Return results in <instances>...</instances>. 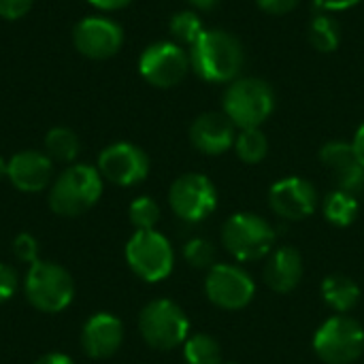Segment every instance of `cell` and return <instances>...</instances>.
<instances>
[{
    "instance_id": "1f68e13d",
    "label": "cell",
    "mask_w": 364,
    "mask_h": 364,
    "mask_svg": "<svg viewBox=\"0 0 364 364\" xmlns=\"http://www.w3.org/2000/svg\"><path fill=\"white\" fill-rule=\"evenodd\" d=\"M256 4L269 15H286L294 11L301 4V0H256Z\"/></svg>"
},
{
    "instance_id": "7c38bea8",
    "label": "cell",
    "mask_w": 364,
    "mask_h": 364,
    "mask_svg": "<svg viewBox=\"0 0 364 364\" xmlns=\"http://www.w3.org/2000/svg\"><path fill=\"white\" fill-rule=\"evenodd\" d=\"M96 168L102 175V179L122 188H130L147 179L149 158L139 145L119 141L111 143L100 151Z\"/></svg>"
},
{
    "instance_id": "ba28073f",
    "label": "cell",
    "mask_w": 364,
    "mask_h": 364,
    "mask_svg": "<svg viewBox=\"0 0 364 364\" xmlns=\"http://www.w3.org/2000/svg\"><path fill=\"white\" fill-rule=\"evenodd\" d=\"M124 254L132 273L149 284L166 279L175 264L173 247L158 230H136L128 239Z\"/></svg>"
},
{
    "instance_id": "7402d4cb",
    "label": "cell",
    "mask_w": 364,
    "mask_h": 364,
    "mask_svg": "<svg viewBox=\"0 0 364 364\" xmlns=\"http://www.w3.org/2000/svg\"><path fill=\"white\" fill-rule=\"evenodd\" d=\"M309 43L320 53H333L341 45V26L331 13H318L309 21Z\"/></svg>"
},
{
    "instance_id": "d6a6232c",
    "label": "cell",
    "mask_w": 364,
    "mask_h": 364,
    "mask_svg": "<svg viewBox=\"0 0 364 364\" xmlns=\"http://www.w3.org/2000/svg\"><path fill=\"white\" fill-rule=\"evenodd\" d=\"M316 4L318 11L322 13H339V11H348L354 9L356 4H360L363 0H311Z\"/></svg>"
},
{
    "instance_id": "603a6c76",
    "label": "cell",
    "mask_w": 364,
    "mask_h": 364,
    "mask_svg": "<svg viewBox=\"0 0 364 364\" xmlns=\"http://www.w3.org/2000/svg\"><path fill=\"white\" fill-rule=\"evenodd\" d=\"M81 151V141L75 130L66 126H55L45 134V154L55 162H75Z\"/></svg>"
},
{
    "instance_id": "d6986e66",
    "label": "cell",
    "mask_w": 364,
    "mask_h": 364,
    "mask_svg": "<svg viewBox=\"0 0 364 364\" xmlns=\"http://www.w3.org/2000/svg\"><path fill=\"white\" fill-rule=\"evenodd\" d=\"M301 279H303L301 252L290 245H282L273 250L264 264V284L277 294H288L301 284Z\"/></svg>"
},
{
    "instance_id": "74e56055",
    "label": "cell",
    "mask_w": 364,
    "mask_h": 364,
    "mask_svg": "<svg viewBox=\"0 0 364 364\" xmlns=\"http://www.w3.org/2000/svg\"><path fill=\"white\" fill-rule=\"evenodd\" d=\"M6 164H9V162L0 156V179H4V177H6Z\"/></svg>"
},
{
    "instance_id": "5b68a950",
    "label": "cell",
    "mask_w": 364,
    "mask_h": 364,
    "mask_svg": "<svg viewBox=\"0 0 364 364\" xmlns=\"http://www.w3.org/2000/svg\"><path fill=\"white\" fill-rule=\"evenodd\" d=\"M222 243L239 262H252L273 252L275 230L262 215L239 211L226 220L222 228Z\"/></svg>"
},
{
    "instance_id": "f35d334b",
    "label": "cell",
    "mask_w": 364,
    "mask_h": 364,
    "mask_svg": "<svg viewBox=\"0 0 364 364\" xmlns=\"http://www.w3.org/2000/svg\"><path fill=\"white\" fill-rule=\"evenodd\" d=\"M222 364H239V363H222Z\"/></svg>"
},
{
    "instance_id": "f1b7e54d",
    "label": "cell",
    "mask_w": 364,
    "mask_h": 364,
    "mask_svg": "<svg viewBox=\"0 0 364 364\" xmlns=\"http://www.w3.org/2000/svg\"><path fill=\"white\" fill-rule=\"evenodd\" d=\"M13 254L21 262H28V264L36 262L38 260V243H36V239L32 235H28V232L17 235L15 241H13Z\"/></svg>"
},
{
    "instance_id": "2e32d148",
    "label": "cell",
    "mask_w": 364,
    "mask_h": 364,
    "mask_svg": "<svg viewBox=\"0 0 364 364\" xmlns=\"http://www.w3.org/2000/svg\"><path fill=\"white\" fill-rule=\"evenodd\" d=\"M53 177V162L45 151L26 149L15 154L6 164V179L19 192H43Z\"/></svg>"
},
{
    "instance_id": "8d00e7d4",
    "label": "cell",
    "mask_w": 364,
    "mask_h": 364,
    "mask_svg": "<svg viewBox=\"0 0 364 364\" xmlns=\"http://www.w3.org/2000/svg\"><path fill=\"white\" fill-rule=\"evenodd\" d=\"M218 2L220 0H190V4L196 6V9H200V11H211V9L218 6Z\"/></svg>"
},
{
    "instance_id": "d590c367",
    "label": "cell",
    "mask_w": 364,
    "mask_h": 364,
    "mask_svg": "<svg viewBox=\"0 0 364 364\" xmlns=\"http://www.w3.org/2000/svg\"><path fill=\"white\" fill-rule=\"evenodd\" d=\"M36 364H75V363H73V358H70V356L53 352V354H45L43 358H38Z\"/></svg>"
},
{
    "instance_id": "d4e9b609",
    "label": "cell",
    "mask_w": 364,
    "mask_h": 364,
    "mask_svg": "<svg viewBox=\"0 0 364 364\" xmlns=\"http://www.w3.org/2000/svg\"><path fill=\"white\" fill-rule=\"evenodd\" d=\"M205 30L207 28H205L203 19L194 11H179L168 21V32H171L173 41L188 49L205 34Z\"/></svg>"
},
{
    "instance_id": "4fadbf2b",
    "label": "cell",
    "mask_w": 364,
    "mask_h": 364,
    "mask_svg": "<svg viewBox=\"0 0 364 364\" xmlns=\"http://www.w3.org/2000/svg\"><path fill=\"white\" fill-rule=\"evenodd\" d=\"M75 49L90 60H109L124 45L122 26L105 15H90L73 28Z\"/></svg>"
},
{
    "instance_id": "ffe728a7",
    "label": "cell",
    "mask_w": 364,
    "mask_h": 364,
    "mask_svg": "<svg viewBox=\"0 0 364 364\" xmlns=\"http://www.w3.org/2000/svg\"><path fill=\"white\" fill-rule=\"evenodd\" d=\"M322 299L337 314H348L360 301V288L352 277L335 273L322 282Z\"/></svg>"
},
{
    "instance_id": "8fae6325",
    "label": "cell",
    "mask_w": 364,
    "mask_h": 364,
    "mask_svg": "<svg viewBox=\"0 0 364 364\" xmlns=\"http://www.w3.org/2000/svg\"><path fill=\"white\" fill-rule=\"evenodd\" d=\"M207 299L228 311H239L256 296V284L252 275L237 264H213L205 277Z\"/></svg>"
},
{
    "instance_id": "484cf974",
    "label": "cell",
    "mask_w": 364,
    "mask_h": 364,
    "mask_svg": "<svg viewBox=\"0 0 364 364\" xmlns=\"http://www.w3.org/2000/svg\"><path fill=\"white\" fill-rule=\"evenodd\" d=\"M186 364H222V348L211 335H192L183 343Z\"/></svg>"
},
{
    "instance_id": "4316f807",
    "label": "cell",
    "mask_w": 364,
    "mask_h": 364,
    "mask_svg": "<svg viewBox=\"0 0 364 364\" xmlns=\"http://www.w3.org/2000/svg\"><path fill=\"white\" fill-rule=\"evenodd\" d=\"M128 220L136 230H156L160 222V207L149 196H139L128 207Z\"/></svg>"
},
{
    "instance_id": "9c48e42d",
    "label": "cell",
    "mask_w": 364,
    "mask_h": 364,
    "mask_svg": "<svg viewBox=\"0 0 364 364\" xmlns=\"http://www.w3.org/2000/svg\"><path fill=\"white\" fill-rule=\"evenodd\" d=\"M190 66V53L186 47L177 45L175 41H158L143 49L139 58V73L141 77L160 90H168L179 85L188 73Z\"/></svg>"
},
{
    "instance_id": "44dd1931",
    "label": "cell",
    "mask_w": 364,
    "mask_h": 364,
    "mask_svg": "<svg viewBox=\"0 0 364 364\" xmlns=\"http://www.w3.org/2000/svg\"><path fill=\"white\" fill-rule=\"evenodd\" d=\"M358 198L346 190H335L331 194H326L322 211L326 222H331L337 228H348L350 224H354V220L358 218Z\"/></svg>"
},
{
    "instance_id": "277c9868",
    "label": "cell",
    "mask_w": 364,
    "mask_h": 364,
    "mask_svg": "<svg viewBox=\"0 0 364 364\" xmlns=\"http://www.w3.org/2000/svg\"><path fill=\"white\" fill-rule=\"evenodd\" d=\"M23 292H26L28 303L36 311L60 314L73 303L75 282L64 267L55 262L36 260L30 264L26 273Z\"/></svg>"
},
{
    "instance_id": "836d02e7",
    "label": "cell",
    "mask_w": 364,
    "mask_h": 364,
    "mask_svg": "<svg viewBox=\"0 0 364 364\" xmlns=\"http://www.w3.org/2000/svg\"><path fill=\"white\" fill-rule=\"evenodd\" d=\"M92 6H96L98 11H119L124 6H128L132 0H87Z\"/></svg>"
},
{
    "instance_id": "7a4b0ae2",
    "label": "cell",
    "mask_w": 364,
    "mask_h": 364,
    "mask_svg": "<svg viewBox=\"0 0 364 364\" xmlns=\"http://www.w3.org/2000/svg\"><path fill=\"white\" fill-rule=\"evenodd\" d=\"M102 196V175L90 164H70L49 190V207L55 215L79 218L90 211Z\"/></svg>"
},
{
    "instance_id": "f546056e",
    "label": "cell",
    "mask_w": 364,
    "mask_h": 364,
    "mask_svg": "<svg viewBox=\"0 0 364 364\" xmlns=\"http://www.w3.org/2000/svg\"><path fill=\"white\" fill-rule=\"evenodd\" d=\"M17 290V271L6 264V262H0V305L6 303Z\"/></svg>"
},
{
    "instance_id": "6da1fadb",
    "label": "cell",
    "mask_w": 364,
    "mask_h": 364,
    "mask_svg": "<svg viewBox=\"0 0 364 364\" xmlns=\"http://www.w3.org/2000/svg\"><path fill=\"white\" fill-rule=\"evenodd\" d=\"M190 66L198 79L207 83H232L245 66L241 41L228 30H205V34L188 49Z\"/></svg>"
},
{
    "instance_id": "4dcf8cb0",
    "label": "cell",
    "mask_w": 364,
    "mask_h": 364,
    "mask_svg": "<svg viewBox=\"0 0 364 364\" xmlns=\"http://www.w3.org/2000/svg\"><path fill=\"white\" fill-rule=\"evenodd\" d=\"M34 0H0V17L6 21L21 19L32 9Z\"/></svg>"
},
{
    "instance_id": "5bb4252c",
    "label": "cell",
    "mask_w": 364,
    "mask_h": 364,
    "mask_svg": "<svg viewBox=\"0 0 364 364\" xmlns=\"http://www.w3.org/2000/svg\"><path fill=\"white\" fill-rule=\"evenodd\" d=\"M271 209L290 222L309 218L318 207V192L314 183L305 177H284L275 181L269 190Z\"/></svg>"
},
{
    "instance_id": "9a60e30c",
    "label": "cell",
    "mask_w": 364,
    "mask_h": 364,
    "mask_svg": "<svg viewBox=\"0 0 364 364\" xmlns=\"http://www.w3.org/2000/svg\"><path fill=\"white\" fill-rule=\"evenodd\" d=\"M237 126L228 119L224 111L200 113L190 126L192 145L205 156H222L235 147Z\"/></svg>"
},
{
    "instance_id": "3957f363",
    "label": "cell",
    "mask_w": 364,
    "mask_h": 364,
    "mask_svg": "<svg viewBox=\"0 0 364 364\" xmlns=\"http://www.w3.org/2000/svg\"><path fill=\"white\" fill-rule=\"evenodd\" d=\"M222 111L239 130L260 128L275 111V92L260 77H239L226 87Z\"/></svg>"
},
{
    "instance_id": "30bf717a",
    "label": "cell",
    "mask_w": 364,
    "mask_h": 364,
    "mask_svg": "<svg viewBox=\"0 0 364 364\" xmlns=\"http://www.w3.org/2000/svg\"><path fill=\"white\" fill-rule=\"evenodd\" d=\"M168 205L179 220L196 224L215 211L218 190L207 175L186 173L173 181L168 190Z\"/></svg>"
},
{
    "instance_id": "83f0119b",
    "label": "cell",
    "mask_w": 364,
    "mask_h": 364,
    "mask_svg": "<svg viewBox=\"0 0 364 364\" xmlns=\"http://www.w3.org/2000/svg\"><path fill=\"white\" fill-rule=\"evenodd\" d=\"M183 258L194 269H211L215 264V247L203 237H194L183 245Z\"/></svg>"
},
{
    "instance_id": "cb8c5ba5",
    "label": "cell",
    "mask_w": 364,
    "mask_h": 364,
    "mask_svg": "<svg viewBox=\"0 0 364 364\" xmlns=\"http://www.w3.org/2000/svg\"><path fill=\"white\" fill-rule=\"evenodd\" d=\"M235 151L241 162L245 164H258L269 154V141L267 134L260 128H243L237 132L235 139Z\"/></svg>"
},
{
    "instance_id": "8992f818",
    "label": "cell",
    "mask_w": 364,
    "mask_h": 364,
    "mask_svg": "<svg viewBox=\"0 0 364 364\" xmlns=\"http://www.w3.org/2000/svg\"><path fill=\"white\" fill-rule=\"evenodd\" d=\"M139 331L149 348L168 352L186 343L190 337V320L177 303L156 299L143 307L139 316Z\"/></svg>"
},
{
    "instance_id": "e575fe53",
    "label": "cell",
    "mask_w": 364,
    "mask_h": 364,
    "mask_svg": "<svg viewBox=\"0 0 364 364\" xmlns=\"http://www.w3.org/2000/svg\"><path fill=\"white\" fill-rule=\"evenodd\" d=\"M352 147H354L356 158L360 160V164L364 166V124L356 130V134H354V139H352Z\"/></svg>"
},
{
    "instance_id": "e0dca14e",
    "label": "cell",
    "mask_w": 364,
    "mask_h": 364,
    "mask_svg": "<svg viewBox=\"0 0 364 364\" xmlns=\"http://www.w3.org/2000/svg\"><path fill=\"white\" fill-rule=\"evenodd\" d=\"M124 341V324L113 314L100 311L87 318L81 331V346L90 358H111Z\"/></svg>"
},
{
    "instance_id": "52a82bcc",
    "label": "cell",
    "mask_w": 364,
    "mask_h": 364,
    "mask_svg": "<svg viewBox=\"0 0 364 364\" xmlns=\"http://www.w3.org/2000/svg\"><path fill=\"white\" fill-rule=\"evenodd\" d=\"M314 352L326 364L356 363L364 352V328L346 314L333 316L316 331Z\"/></svg>"
},
{
    "instance_id": "ac0fdd59",
    "label": "cell",
    "mask_w": 364,
    "mask_h": 364,
    "mask_svg": "<svg viewBox=\"0 0 364 364\" xmlns=\"http://www.w3.org/2000/svg\"><path fill=\"white\" fill-rule=\"evenodd\" d=\"M320 162L335 175L339 190L350 194L364 192V166L354 154L352 143L331 141L320 149Z\"/></svg>"
}]
</instances>
